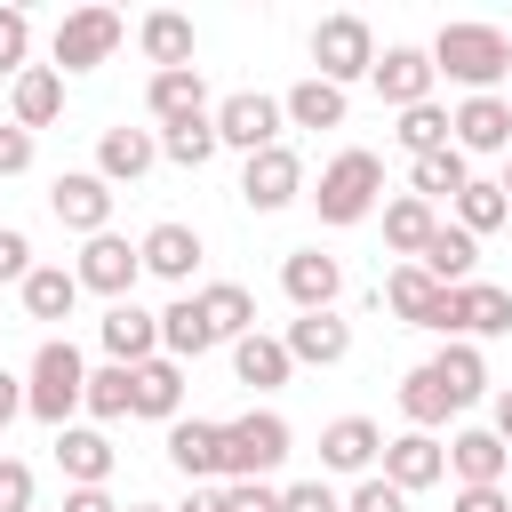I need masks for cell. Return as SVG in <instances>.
<instances>
[{"label":"cell","instance_id":"29","mask_svg":"<svg viewBox=\"0 0 512 512\" xmlns=\"http://www.w3.org/2000/svg\"><path fill=\"white\" fill-rule=\"evenodd\" d=\"M288 368H296V360H288V344H280V336H264V328H248V336L232 344V376H240V384H256V392L288 384Z\"/></svg>","mask_w":512,"mask_h":512},{"label":"cell","instance_id":"9","mask_svg":"<svg viewBox=\"0 0 512 512\" xmlns=\"http://www.w3.org/2000/svg\"><path fill=\"white\" fill-rule=\"evenodd\" d=\"M296 192H304V160H296L288 144H272V152H248V168H240V200H248L256 216L288 208Z\"/></svg>","mask_w":512,"mask_h":512},{"label":"cell","instance_id":"28","mask_svg":"<svg viewBox=\"0 0 512 512\" xmlns=\"http://www.w3.org/2000/svg\"><path fill=\"white\" fill-rule=\"evenodd\" d=\"M208 344H224V336L208 328V312H200V296H176V304L160 312V352H168V360H200Z\"/></svg>","mask_w":512,"mask_h":512},{"label":"cell","instance_id":"5","mask_svg":"<svg viewBox=\"0 0 512 512\" xmlns=\"http://www.w3.org/2000/svg\"><path fill=\"white\" fill-rule=\"evenodd\" d=\"M312 64H320L328 88L368 80V72H376V32H368V16H320V24H312Z\"/></svg>","mask_w":512,"mask_h":512},{"label":"cell","instance_id":"22","mask_svg":"<svg viewBox=\"0 0 512 512\" xmlns=\"http://www.w3.org/2000/svg\"><path fill=\"white\" fill-rule=\"evenodd\" d=\"M56 464H64L72 488H104V480H112V440H104L96 424H64V432H56Z\"/></svg>","mask_w":512,"mask_h":512},{"label":"cell","instance_id":"21","mask_svg":"<svg viewBox=\"0 0 512 512\" xmlns=\"http://www.w3.org/2000/svg\"><path fill=\"white\" fill-rule=\"evenodd\" d=\"M136 256H144V272H160V280H192L200 272V232L192 224H152L144 240H136Z\"/></svg>","mask_w":512,"mask_h":512},{"label":"cell","instance_id":"15","mask_svg":"<svg viewBox=\"0 0 512 512\" xmlns=\"http://www.w3.org/2000/svg\"><path fill=\"white\" fill-rule=\"evenodd\" d=\"M384 480H392L400 496H416V488L448 480V448H440L432 432H400V440H384Z\"/></svg>","mask_w":512,"mask_h":512},{"label":"cell","instance_id":"11","mask_svg":"<svg viewBox=\"0 0 512 512\" xmlns=\"http://www.w3.org/2000/svg\"><path fill=\"white\" fill-rule=\"evenodd\" d=\"M80 288H96V296H112V304H128V288H136V272H144V256L120 240V232H96L88 248H80Z\"/></svg>","mask_w":512,"mask_h":512},{"label":"cell","instance_id":"30","mask_svg":"<svg viewBox=\"0 0 512 512\" xmlns=\"http://www.w3.org/2000/svg\"><path fill=\"white\" fill-rule=\"evenodd\" d=\"M136 40H144V56H152L160 72H184V64H192V16H176V8H152V16L136 24Z\"/></svg>","mask_w":512,"mask_h":512},{"label":"cell","instance_id":"13","mask_svg":"<svg viewBox=\"0 0 512 512\" xmlns=\"http://www.w3.org/2000/svg\"><path fill=\"white\" fill-rule=\"evenodd\" d=\"M96 336H104V352H112L120 368H144V360H160V312H144L136 296H128V304H112V312L96 320Z\"/></svg>","mask_w":512,"mask_h":512},{"label":"cell","instance_id":"17","mask_svg":"<svg viewBox=\"0 0 512 512\" xmlns=\"http://www.w3.org/2000/svg\"><path fill=\"white\" fill-rule=\"evenodd\" d=\"M280 344H288V360H304V368H336V360L352 352V328H344L336 312H296Z\"/></svg>","mask_w":512,"mask_h":512},{"label":"cell","instance_id":"2","mask_svg":"<svg viewBox=\"0 0 512 512\" xmlns=\"http://www.w3.org/2000/svg\"><path fill=\"white\" fill-rule=\"evenodd\" d=\"M88 400V360L64 344V336H48L40 352H32V376H24V416H40V424H72V408Z\"/></svg>","mask_w":512,"mask_h":512},{"label":"cell","instance_id":"3","mask_svg":"<svg viewBox=\"0 0 512 512\" xmlns=\"http://www.w3.org/2000/svg\"><path fill=\"white\" fill-rule=\"evenodd\" d=\"M376 192H384V160L376 152H336L328 168H320V192H312V208H320V224H360L368 208H376Z\"/></svg>","mask_w":512,"mask_h":512},{"label":"cell","instance_id":"41","mask_svg":"<svg viewBox=\"0 0 512 512\" xmlns=\"http://www.w3.org/2000/svg\"><path fill=\"white\" fill-rule=\"evenodd\" d=\"M392 136H400V152H408V160H424V152H448V144H456L440 104H416V112H400V128H392Z\"/></svg>","mask_w":512,"mask_h":512},{"label":"cell","instance_id":"38","mask_svg":"<svg viewBox=\"0 0 512 512\" xmlns=\"http://www.w3.org/2000/svg\"><path fill=\"white\" fill-rule=\"evenodd\" d=\"M408 184H416V200H456V192L472 184V168H464V152L448 144V152H424V160L408 168Z\"/></svg>","mask_w":512,"mask_h":512},{"label":"cell","instance_id":"7","mask_svg":"<svg viewBox=\"0 0 512 512\" xmlns=\"http://www.w3.org/2000/svg\"><path fill=\"white\" fill-rule=\"evenodd\" d=\"M48 208H56V224L80 232V240L112 232V184H104L96 168H64V176L48 184Z\"/></svg>","mask_w":512,"mask_h":512},{"label":"cell","instance_id":"48","mask_svg":"<svg viewBox=\"0 0 512 512\" xmlns=\"http://www.w3.org/2000/svg\"><path fill=\"white\" fill-rule=\"evenodd\" d=\"M224 512H280V488H264V480H232V488H224Z\"/></svg>","mask_w":512,"mask_h":512},{"label":"cell","instance_id":"16","mask_svg":"<svg viewBox=\"0 0 512 512\" xmlns=\"http://www.w3.org/2000/svg\"><path fill=\"white\" fill-rule=\"evenodd\" d=\"M280 288H288V304H296V312H328V304H336V288H344V272H336V256H320V248H288Z\"/></svg>","mask_w":512,"mask_h":512},{"label":"cell","instance_id":"19","mask_svg":"<svg viewBox=\"0 0 512 512\" xmlns=\"http://www.w3.org/2000/svg\"><path fill=\"white\" fill-rule=\"evenodd\" d=\"M448 136H456V152H512V112H504V96H464L456 120H448Z\"/></svg>","mask_w":512,"mask_h":512},{"label":"cell","instance_id":"23","mask_svg":"<svg viewBox=\"0 0 512 512\" xmlns=\"http://www.w3.org/2000/svg\"><path fill=\"white\" fill-rule=\"evenodd\" d=\"M152 160H160V136H144V128H104L96 136V176L104 184H136Z\"/></svg>","mask_w":512,"mask_h":512},{"label":"cell","instance_id":"26","mask_svg":"<svg viewBox=\"0 0 512 512\" xmlns=\"http://www.w3.org/2000/svg\"><path fill=\"white\" fill-rule=\"evenodd\" d=\"M504 464H512V448H504L496 432H456V440H448V472H456L464 488H496Z\"/></svg>","mask_w":512,"mask_h":512},{"label":"cell","instance_id":"1","mask_svg":"<svg viewBox=\"0 0 512 512\" xmlns=\"http://www.w3.org/2000/svg\"><path fill=\"white\" fill-rule=\"evenodd\" d=\"M432 72H448L472 96H496V80L512 72V32H496V24H440L432 32Z\"/></svg>","mask_w":512,"mask_h":512},{"label":"cell","instance_id":"24","mask_svg":"<svg viewBox=\"0 0 512 512\" xmlns=\"http://www.w3.org/2000/svg\"><path fill=\"white\" fill-rule=\"evenodd\" d=\"M376 456H384V432H376L368 416H336V424L320 432V464H328V472H368Z\"/></svg>","mask_w":512,"mask_h":512},{"label":"cell","instance_id":"14","mask_svg":"<svg viewBox=\"0 0 512 512\" xmlns=\"http://www.w3.org/2000/svg\"><path fill=\"white\" fill-rule=\"evenodd\" d=\"M384 304H392L408 328H440V336H448V288H440L424 264H400V272L384 280Z\"/></svg>","mask_w":512,"mask_h":512},{"label":"cell","instance_id":"4","mask_svg":"<svg viewBox=\"0 0 512 512\" xmlns=\"http://www.w3.org/2000/svg\"><path fill=\"white\" fill-rule=\"evenodd\" d=\"M280 464H288V416L248 408V416L224 424V480H264Z\"/></svg>","mask_w":512,"mask_h":512},{"label":"cell","instance_id":"52","mask_svg":"<svg viewBox=\"0 0 512 512\" xmlns=\"http://www.w3.org/2000/svg\"><path fill=\"white\" fill-rule=\"evenodd\" d=\"M64 512H120V504H112L104 488H72V496H64Z\"/></svg>","mask_w":512,"mask_h":512},{"label":"cell","instance_id":"57","mask_svg":"<svg viewBox=\"0 0 512 512\" xmlns=\"http://www.w3.org/2000/svg\"><path fill=\"white\" fill-rule=\"evenodd\" d=\"M136 512H160V504H136Z\"/></svg>","mask_w":512,"mask_h":512},{"label":"cell","instance_id":"27","mask_svg":"<svg viewBox=\"0 0 512 512\" xmlns=\"http://www.w3.org/2000/svg\"><path fill=\"white\" fill-rule=\"evenodd\" d=\"M416 264H424L440 288H464V280H472V264H480V240H472L464 224H440V232L424 240V256H416Z\"/></svg>","mask_w":512,"mask_h":512},{"label":"cell","instance_id":"47","mask_svg":"<svg viewBox=\"0 0 512 512\" xmlns=\"http://www.w3.org/2000/svg\"><path fill=\"white\" fill-rule=\"evenodd\" d=\"M0 512H32V464L0 456Z\"/></svg>","mask_w":512,"mask_h":512},{"label":"cell","instance_id":"25","mask_svg":"<svg viewBox=\"0 0 512 512\" xmlns=\"http://www.w3.org/2000/svg\"><path fill=\"white\" fill-rule=\"evenodd\" d=\"M136 416H152V424H176L184 416V360H144L136 368Z\"/></svg>","mask_w":512,"mask_h":512},{"label":"cell","instance_id":"8","mask_svg":"<svg viewBox=\"0 0 512 512\" xmlns=\"http://www.w3.org/2000/svg\"><path fill=\"white\" fill-rule=\"evenodd\" d=\"M120 16L112 8H72L64 24H56V72H96L112 48H120Z\"/></svg>","mask_w":512,"mask_h":512},{"label":"cell","instance_id":"51","mask_svg":"<svg viewBox=\"0 0 512 512\" xmlns=\"http://www.w3.org/2000/svg\"><path fill=\"white\" fill-rule=\"evenodd\" d=\"M16 416H24V376H8V368H0V432H8Z\"/></svg>","mask_w":512,"mask_h":512},{"label":"cell","instance_id":"12","mask_svg":"<svg viewBox=\"0 0 512 512\" xmlns=\"http://www.w3.org/2000/svg\"><path fill=\"white\" fill-rule=\"evenodd\" d=\"M504 328H512V288H496V280L448 288V336H504Z\"/></svg>","mask_w":512,"mask_h":512},{"label":"cell","instance_id":"43","mask_svg":"<svg viewBox=\"0 0 512 512\" xmlns=\"http://www.w3.org/2000/svg\"><path fill=\"white\" fill-rule=\"evenodd\" d=\"M24 48H32V16L24 8H0V72L8 80L24 72Z\"/></svg>","mask_w":512,"mask_h":512},{"label":"cell","instance_id":"34","mask_svg":"<svg viewBox=\"0 0 512 512\" xmlns=\"http://www.w3.org/2000/svg\"><path fill=\"white\" fill-rule=\"evenodd\" d=\"M72 304H80V272H64V264H32V280H24V312H32V320H72Z\"/></svg>","mask_w":512,"mask_h":512},{"label":"cell","instance_id":"40","mask_svg":"<svg viewBox=\"0 0 512 512\" xmlns=\"http://www.w3.org/2000/svg\"><path fill=\"white\" fill-rule=\"evenodd\" d=\"M504 216H512V200H504V184H488V176H472V184L456 192V224H464L472 240H480V232H496Z\"/></svg>","mask_w":512,"mask_h":512},{"label":"cell","instance_id":"54","mask_svg":"<svg viewBox=\"0 0 512 512\" xmlns=\"http://www.w3.org/2000/svg\"><path fill=\"white\" fill-rule=\"evenodd\" d=\"M176 512H224V496H208V488H192V504H176Z\"/></svg>","mask_w":512,"mask_h":512},{"label":"cell","instance_id":"46","mask_svg":"<svg viewBox=\"0 0 512 512\" xmlns=\"http://www.w3.org/2000/svg\"><path fill=\"white\" fill-rule=\"evenodd\" d=\"M280 512H344V504L328 480H296V488H280Z\"/></svg>","mask_w":512,"mask_h":512},{"label":"cell","instance_id":"33","mask_svg":"<svg viewBox=\"0 0 512 512\" xmlns=\"http://www.w3.org/2000/svg\"><path fill=\"white\" fill-rule=\"evenodd\" d=\"M440 232V216H432V200H416V192H400L392 208H384V240H392V256H424V240Z\"/></svg>","mask_w":512,"mask_h":512},{"label":"cell","instance_id":"18","mask_svg":"<svg viewBox=\"0 0 512 512\" xmlns=\"http://www.w3.org/2000/svg\"><path fill=\"white\" fill-rule=\"evenodd\" d=\"M168 464H176L184 480H216V472H224V424L176 416V424H168Z\"/></svg>","mask_w":512,"mask_h":512},{"label":"cell","instance_id":"50","mask_svg":"<svg viewBox=\"0 0 512 512\" xmlns=\"http://www.w3.org/2000/svg\"><path fill=\"white\" fill-rule=\"evenodd\" d=\"M456 512H512L504 488H456Z\"/></svg>","mask_w":512,"mask_h":512},{"label":"cell","instance_id":"42","mask_svg":"<svg viewBox=\"0 0 512 512\" xmlns=\"http://www.w3.org/2000/svg\"><path fill=\"white\" fill-rule=\"evenodd\" d=\"M160 152H168L176 168H208V160H216V112H208V120H176V128H160Z\"/></svg>","mask_w":512,"mask_h":512},{"label":"cell","instance_id":"49","mask_svg":"<svg viewBox=\"0 0 512 512\" xmlns=\"http://www.w3.org/2000/svg\"><path fill=\"white\" fill-rule=\"evenodd\" d=\"M24 168H32V128L0 120V176H24Z\"/></svg>","mask_w":512,"mask_h":512},{"label":"cell","instance_id":"32","mask_svg":"<svg viewBox=\"0 0 512 512\" xmlns=\"http://www.w3.org/2000/svg\"><path fill=\"white\" fill-rule=\"evenodd\" d=\"M400 416H408V432H432V424H448V416H456V400H448V384L432 376V360L400 376Z\"/></svg>","mask_w":512,"mask_h":512},{"label":"cell","instance_id":"35","mask_svg":"<svg viewBox=\"0 0 512 512\" xmlns=\"http://www.w3.org/2000/svg\"><path fill=\"white\" fill-rule=\"evenodd\" d=\"M280 112H288L296 128H344V88H328V80L312 72V80H296V88L280 96Z\"/></svg>","mask_w":512,"mask_h":512},{"label":"cell","instance_id":"10","mask_svg":"<svg viewBox=\"0 0 512 512\" xmlns=\"http://www.w3.org/2000/svg\"><path fill=\"white\" fill-rule=\"evenodd\" d=\"M368 80H376V96H384L392 112H416V104H432V80H440V72H432V48H384Z\"/></svg>","mask_w":512,"mask_h":512},{"label":"cell","instance_id":"31","mask_svg":"<svg viewBox=\"0 0 512 512\" xmlns=\"http://www.w3.org/2000/svg\"><path fill=\"white\" fill-rule=\"evenodd\" d=\"M64 112V72L56 64H24L16 72V128H48Z\"/></svg>","mask_w":512,"mask_h":512},{"label":"cell","instance_id":"53","mask_svg":"<svg viewBox=\"0 0 512 512\" xmlns=\"http://www.w3.org/2000/svg\"><path fill=\"white\" fill-rule=\"evenodd\" d=\"M496 440H504V448H512V384H504V392H496Z\"/></svg>","mask_w":512,"mask_h":512},{"label":"cell","instance_id":"55","mask_svg":"<svg viewBox=\"0 0 512 512\" xmlns=\"http://www.w3.org/2000/svg\"><path fill=\"white\" fill-rule=\"evenodd\" d=\"M504 200H512V168H504Z\"/></svg>","mask_w":512,"mask_h":512},{"label":"cell","instance_id":"36","mask_svg":"<svg viewBox=\"0 0 512 512\" xmlns=\"http://www.w3.org/2000/svg\"><path fill=\"white\" fill-rule=\"evenodd\" d=\"M200 312H208V328H216L224 344H240V336L256 328V296H248L240 280H216V288H200Z\"/></svg>","mask_w":512,"mask_h":512},{"label":"cell","instance_id":"39","mask_svg":"<svg viewBox=\"0 0 512 512\" xmlns=\"http://www.w3.org/2000/svg\"><path fill=\"white\" fill-rule=\"evenodd\" d=\"M432 376L448 384V400H456V408H472V400L488 392V360H480L472 344H448V352L432 360Z\"/></svg>","mask_w":512,"mask_h":512},{"label":"cell","instance_id":"37","mask_svg":"<svg viewBox=\"0 0 512 512\" xmlns=\"http://www.w3.org/2000/svg\"><path fill=\"white\" fill-rule=\"evenodd\" d=\"M96 424H112V416H136V368H88V400H80Z\"/></svg>","mask_w":512,"mask_h":512},{"label":"cell","instance_id":"6","mask_svg":"<svg viewBox=\"0 0 512 512\" xmlns=\"http://www.w3.org/2000/svg\"><path fill=\"white\" fill-rule=\"evenodd\" d=\"M280 96H264V88H232L224 104H216V144H232V152H272L280 144Z\"/></svg>","mask_w":512,"mask_h":512},{"label":"cell","instance_id":"44","mask_svg":"<svg viewBox=\"0 0 512 512\" xmlns=\"http://www.w3.org/2000/svg\"><path fill=\"white\" fill-rule=\"evenodd\" d=\"M344 512H408V496H400L384 472H368V480L352 488V504H344Z\"/></svg>","mask_w":512,"mask_h":512},{"label":"cell","instance_id":"45","mask_svg":"<svg viewBox=\"0 0 512 512\" xmlns=\"http://www.w3.org/2000/svg\"><path fill=\"white\" fill-rule=\"evenodd\" d=\"M0 280H16V288L32 280V240H24L16 224H0Z\"/></svg>","mask_w":512,"mask_h":512},{"label":"cell","instance_id":"20","mask_svg":"<svg viewBox=\"0 0 512 512\" xmlns=\"http://www.w3.org/2000/svg\"><path fill=\"white\" fill-rule=\"evenodd\" d=\"M144 104H152L160 128H176V120H208V80H200V64H184V72H152Z\"/></svg>","mask_w":512,"mask_h":512},{"label":"cell","instance_id":"56","mask_svg":"<svg viewBox=\"0 0 512 512\" xmlns=\"http://www.w3.org/2000/svg\"><path fill=\"white\" fill-rule=\"evenodd\" d=\"M504 112H512V88H504Z\"/></svg>","mask_w":512,"mask_h":512}]
</instances>
